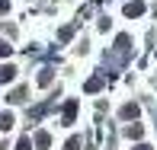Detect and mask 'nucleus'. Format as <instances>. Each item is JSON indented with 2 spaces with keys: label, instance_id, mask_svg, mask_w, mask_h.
Listing matches in <instances>:
<instances>
[{
  "label": "nucleus",
  "instance_id": "1",
  "mask_svg": "<svg viewBox=\"0 0 157 150\" xmlns=\"http://www.w3.org/2000/svg\"><path fill=\"white\" fill-rule=\"evenodd\" d=\"M128 45H132V38H128V35H119V38H116V48H112V54H116V61H128V58H132V51H128Z\"/></svg>",
  "mask_w": 157,
  "mask_h": 150
},
{
  "label": "nucleus",
  "instance_id": "2",
  "mask_svg": "<svg viewBox=\"0 0 157 150\" xmlns=\"http://www.w3.org/2000/svg\"><path fill=\"white\" fill-rule=\"evenodd\" d=\"M74 118H77V99H67L61 109V125H74Z\"/></svg>",
  "mask_w": 157,
  "mask_h": 150
},
{
  "label": "nucleus",
  "instance_id": "3",
  "mask_svg": "<svg viewBox=\"0 0 157 150\" xmlns=\"http://www.w3.org/2000/svg\"><path fill=\"white\" fill-rule=\"evenodd\" d=\"M141 13H144V3H141V0H128V3H125V16L128 19L141 16Z\"/></svg>",
  "mask_w": 157,
  "mask_h": 150
},
{
  "label": "nucleus",
  "instance_id": "4",
  "mask_svg": "<svg viewBox=\"0 0 157 150\" xmlns=\"http://www.w3.org/2000/svg\"><path fill=\"white\" fill-rule=\"evenodd\" d=\"M138 112H141L138 105H135V102H128V105H122V109H119V115H122L125 121H132V118H138Z\"/></svg>",
  "mask_w": 157,
  "mask_h": 150
},
{
  "label": "nucleus",
  "instance_id": "5",
  "mask_svg": "<svg viewBox=\"0 0 157 150\" xmlns=\"http://www.w3.org/2000/svg\"><path fill=\"white\" fill-rule=\"evenodd\" d=\"M103 83H106L103 77H90V80L83 83V90H87V93H99V90H103Z\"/></svg>",
  "mask_w": 157,
  "mask_h": 150
},
{
  "label": "nucleus",
  "instance_id": "6",
  "mask_svg": "<svg viewBox=\"0 0 157 150\" xmlns=\"http://www.w3.org/2000/svg\"><path fill=\"white\" fill-rule=\"evenodd\" d=\"M13 77H16V67H13V64H3V67H0V83H10Z\"/></svg>",
  "mask_w": 157,
  "mask_h": 150
},
{
  "label": "nucleus",
  "instance_id": "7",
  "mask_svg": "<svg viewBox=\"0 0 157 150\" xmlns=\"http://www.w3.org/2000/svg\"><path fill=\"white\" fill-rule=\"evenodd\" d=\"M48 144H52L48 131H39V134H35V147H39V150H48Z\"/></svg>",
  "mask_w": 157,
  "mask_h": 150
},
{
  "label": "nucleus",
  "instance_id": "8",
  "mask_svg": "<svg viewBox=\"0 0 157 150\" xmlns=\"http://www.w3.org/2000/svg\"><path fill=\"white\" fill-rule=\"evenodd\" d=\"M141 134H144V128H141V125H128V128H125V137H132V141H138Z\"/></svg>",
  "mask_w": 157,
  "mask_h": 150
},
{
  "label": "nucleus",
  "instance_id": "9",
  "mask_svg": "<svg viewBox=\"0 0 157 150\" xmlns=\"http://www.w3.org/2000/svg\"><path fill=\"white\" fill-rule=\"evenodd\" d=\"M52 83V67H42L39 70V86H48Z\"/></svg>",
  "mask_w": 157,
  "mask_h": 150
},
{
  "label": "nucleus",
  "instance_id": "10",
  "mask_svg": "<svg viewBox=\"0 0 157 150\" xmlns=\"http://www.w3.org/2000/svg\"><path fill=\"white\" fill-rule=\"evenodd\" d=\"M13 121H16V118H13V112H3V115H0V128H3V131H10Z\"/></svg>",
  "mask_w": 157,
  "mask_h": 150
},
{
  "label": "nucleus",
  "instance_id": "11",
  "mask_svg": "<svg viewBox=\"0 0 157 150\" xmlns=\"http://www.w3.org/2000/svg\"><path fill=\"white\" fill-rule=\"evenodd\" d=\"M10 102H26V86L13 90V93H10Z\"/></svg>",
  "mask_w": 157,
  "mask_h": 150
},
{
  "label": "nucleus",
  "instance_id": "12",
  "mask_svg": "<svg viewBox=\"0 0 157 150\" xmlns=\"http://www.w3.org/2000/svg\"><path fill=\"white\" fill-rule=\"evenodd\" d=\"M71 35H74V26H64V29L58 32V38H61V42H67V38H71Z\"/></svg>",
  "mask_w": 157,
  "mask_h": 150
},
{
  "label": "nucleus",
  "instance_id": "13",
  "mask_svg": "<svg viewBox=\"0 0 157 150\" xmlns=\"http://www.w3.org/2000/svg\"><path fill=\"white\" fill-rule=\"evenodd\" d=\"M16 150H32V141L29 137H19L16 141Z\"/></svg>",
  "mask_w": 157,
  "mask_h": 150
},
{
  "label": "nucleus",
  "instance_id": "14",
  "mask_svg": "<svg viewBox=\"0 0 157 150\" xmlns=\"http://www.w3.org/2000/svg\"><path fill=\"white\" fill-rule=\"evenodd\" d=\"M64 150H80V137H71L67 144H64Z\"/></svg>",
  "mask_w": 157,
  "mask_h": 150
},
{
  "label": "nucleus",
  "instance_id": "15",
  "mask_svg": "<svg viewBox=\"0 0 157 150\" xmlns=\"http://www.w3.org/2000/svg\"><path fill=\"white\" fill-rule=\"evenodd\" d=\"M10 51H13V48H10V45H6V42H3V38H0V58H6V54H10Z\"/></svg>",
  "mask_w": 157,
  "mask_h": 150
},
{
  "label": "nucleus",
  "instance_id": "16",
  "mask_svg": "<svg viewBox=\"0 0 157 150\" xmlns=\"http://www.w3.org/2000/svg\"><path fill=\"white\" fill-rule=\"evenodd\" d=\"M135 150H154V147H147V144H138V147H135Z\"/></svg>",
  "mask_w": 157,
  "mask_h": 150
}]
</instances>
